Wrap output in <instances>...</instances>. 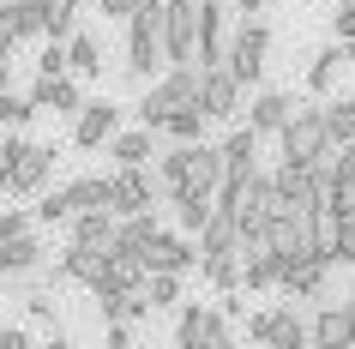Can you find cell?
<instances>
[{
  "label": "cell",
  "instance_id": "cell-1",
  "mask_svg": "<svg viewBox=\"0 0 355 349\" xmlns=\"http://www.w3.org/2000/svg\"><path fill=\"white\" fill-rule=\"evenodd\" d=\"M49 181H55V145H42L31 133H6V145H0V193L42 199Z\"/></svg>",
  "mask_w": 355,
  "mask_h": 349
},
{
  "label": "cell",
  "instance_id": "cell-2",
  "mask_svg": "<svg viewBox=\"0 0 355 349\" xmlns=\"http://www.w3.org/2000/svg\"><path fill=\"white\" fill-rule=\"evenodd\" d=\"M168 73L163 60V0H139V12L127 19V78L132 85H157Z\"/></svg>",
  "mask_w": 355,
  "mask_h": 349
},
{
  "label": "cell",
  "instance_id": "cell-3",
  "mask_svg": "<svg viewBox=\"0 0 355 349\" xmlns=\"http://www.w3.org/2000/svg\"><path fill=\"white\" fill-rule=\"evenodd\" d=\"M187 103H199V67H168L157 85H145V96L132 103V114H139V127L163 133V121L175 109H187Z\"/></svg>",
  "mask_w": 355,
  "mask_h": 349
},
{
  "label": "cell",
  "instance_id": "cell-4",
  "mask_svg": "<svg viewBox=\"0 0 355 349\" xmlns=\"http://www.w3.org/2000/svg\"><path fill=\"white\" fill-rule=\"evenodd\" d=\"M265 60H271V24L265 19H241L235 24V42H229V73L241 78V91H259Z\"/></svg>",
  "mask_w": 355,
  "mask_h": 349
},
{
  "label": "cell",
  "instance_id": "cell-5",
  "mask_svg": "<svg viewBox=\"0 0 355 349\" xmlns=\"http://www.w3.org/2000/svg\"><path fill=\"white\" fill-rule=\"evenodd\" d=\"M163 60L199 67V0H163Z\"/></svg>",
  "mask_w": 355,
  "mask_h": 349
},
{
  "label": "cell",
  "instance_id": "cell-6",
  "mask_svg": "<svg viewBox=\"0 0 355 349\" xmlns=\"http://www.w3.org/2000/svg\"><path fill=\"white\" fill-rule=\"evenodd\" d=\"M175 349H235V331H229V319L217 307L187 301L175 313Z\"/></svg>",
  "mask_w": 355,
  "mask_h": 349
},
{
  "label": "cell",
  "instance_id": "cell-7",
  "mask_svg": "<svg viewBox=\"0 0 355 349\" xmlns=\"http://www.w3.org/2000/svg\"><path fill=\"white\" fill-rule=\"evenodd\" d=\"M277 145H283V163H295V169L319 163V157L331 151V133H325V114H319V109H295V114H289V127L277 133Z\"/></svg>",
  "mask_w": 355,
  "mask_h": 349
},
{
  "label": "cell",
  "instance_id": "cell-8",
  "mask_svg": "<svg viewBox=\"0 0 355 349\" xmlns=\"http://www.w3.org/2000/svg\"><path fill=\"white\" fill-rule=\"evenodd\" d=\"M229 42H235V6L229 0H199V73L229 67Z\"/></svg>",
  "mask_w": 355,
  "mask_h": 349
},
{
  "label": "cell",
  "instance_id": "cell-9",
  "mask_svg": "<svg viewBox=\"0 0 355 349\" xmlns=\"http://www.w3.org/2000/svg\"><path fill=\"white\" fill-rule=\"evenodd\" d=\"M157 175H145V169H114L109 175V217L127 223V217H145V211H157Z\"/></svg>",
  "mask_w": 355,
  "mask_h": 349
},
{
  "label": "cell",
  "instance_id": "cell-10",
  "mask_svg": "<svg viewBox=\"0 0 355 349\" xmlns=\"http://www.w3.org/2000/svg\"><path fill=\"white\" fill-rule=\"evenodd\" d=\"M121 103H109V96H85V109L73 114V151H103L121 133Z\"/></svg>",
  "mask_w": 355,
  "mask_h": 349
},
{
  "label": "cell",
  "instance_id": "cell-11",
  "mask_svg": "<svg viewBox=\"0 0 355 349\" xmlns=\"http://www.w3.org/2000/svg\"><path fill=\"white\" fill-rule=\"evenodd\" d=\"M265 247L283 259V265H301V259H319L313 253V223L295 217V211H271V223H265Z\"/></svg>",
  "mask_w": 355,
  "mask_h": 349
},
{
  "label": "cell",
  "instance_id": "cell-12",
  "mask_svg": "<svg viewBox=\"0 0 355 349\" xmlns=\"http://www.w3.org/2000/svg\"><path fill=\"white\" fill-rule=\"evenodd\" d=\"M199 109H205L211 127L235 121V114H241V78L229 73V67H211V73H199Z\"/></svg>",
  "mask_w": 355,
  "mask_h": 349
},
{
  "label": "cell",
  "instance_id": "cell-13",
  "mask_svg": "<svg viewBox=\"0 0 355 349\" xmlns=\"http://www.w3.org/2000/svg\"><path fill=\"white\" fill-rule=\"evenodd\" d=\"M139 259H145V271H163V277H187L193 265H199V241H193V235H175V229H163V235L150 241V247H145Z\"/></svg>",
  "mask_w": 355,
  "mask_h": 349
},
{
  "label": "cell",
  "instance_id": "cell-14",
  "mask_svg": "<svg viewBox=\"0 0 355 349\" xmlns=\"http://www.w3.org/2000/svg\"><path fill=\"white\" fill-rule=\"evenodd\" d=\"M19 42H49V12L42 0H12L0 12V49H19Z\"/></svg>",
  "mask_w": 355,
  "mask_h": 349
},
{
  "label": "cell",
  "instance_id": "cell-15",
  "mask_svg": "<svg viewBox=\"0 0 355 349\" xmlns=\"http://www.w3.org/2000/svg\"><path fill=\"white\" fill-rule=\"evenodd\" d=\"M271 187H277V211H295V217H313L319 205H325V193L313 187V175L295 163H283L277 175H271Z\"/></svg>",
  "mask_w": 355,
  "mask_h": 349
},
{
  "label": "cell",
  "instance_id": "cell-16",
  "mask_svg": "<svg viewBox=\"0 0 355 349\" xmlns=\"http://www.w3.org/2000/svg\"><path fill=\"white\" fill-rule=\"evenodd\" d=\"M31 103H37V114H78L85 109V85H78L73 73L37 78V85H31Z\"/></svg>",
  "mask_w": 355,
  "mask_h": 349
},
{
  "label": "cell",
  "instance_id": "cell-17",
  "mask_svg": "<svg viewBox=\"0 0 355 349\" xmlns=\"http://www.w3.org/2000/svg\"><path fill=\"white\" fill-rule=\"evenodd\" d=\"M307 337H313V349H355V313L337 307V301H325L319 319L307 325Z\"/></svg>",
  "mask_w": 355,
  "mask_h": 349
},
{
  "label": "cell",
  "instance_id": "cell-18",
  "mask_svg": "<svg viewBox=\"0 0 355 349\" xmlns=\"http://www.w3.org/2000/svg\"><path fill=\"white\" fill-rule=\"evenodd\" d=\"M217 151H223V181H247V175H259V133H253V127H235Z\"/></svg>",
  "mask_w": 355,
  "mask_h": 349
},
{
  "label": "cell",
  "instance_id": "cell-19",
  "mask_svg": "<svg viewBox=\"0 0 355 349\" xmlns=\"http://www.w3.org/2000/svg\"><path fill=\"white\" fill-rule=\"evenodd\" d=\"M289 114H295V103L283 91H253V103H247V127L259 133V139H277L283 127H289Z\"/></svg>",
  "mask_w": 355,
  "mask_h": 349
},
{
  "label": "cell",
  "instance_id": "cell-20",
  "mask_svg": "<svg viewBox=\"0 0 355 349\" xmlns=\"http://www.w3.org/2000/svg\"><path fill=\"white\" fill-rule=\"evenodd\" d=\"M331 283V259H301V265H283V295L295 301H319Z\"/></svg>",
  "mask_w": 355,
  "mask_h": 349
},
{
  "label": "cell",
  "instance_id": "cell-21",
  "mask_svg": "<svg viewBox=\"0 0 355 349\" xmlns=\"http://www.w3.org/2000/svg\"><path fill=\"white\" fill-rule=\"evenodd\" d=\"M103 259L109 253H91V247H67V253L55 259V277H67V283H85V289H103Z\"/></svg>",
  "mask_w": 355,
  "mask_h": 349
},
{
  "label": "cell",
  "instance_id": "cell-22",
  "mask_svg": "<svg viewBox=\"0 0 355 349\" xmlns=\"http://www.w3.org/2000/svg\"><path fill=\"white\" fill-rule=\"evenodd\" d=\"M217 253H241V229H235V211H211V223L199 229V259H217Z\"/></svg>",
  "mask_w": 355,
  "mask_h": 349
},
{
  "label": "cell",
  "instance_id": "cell-23",
  "mask_svg": "<svg viewBox=\"0 0 355 349\" xmlns=\"http://www.w3.org/2000/svg\"><path fill=\"white\" fill-rule=\"evenodd\" d=\"M67 73H73L78 85L103 78V42H96L91 31H73V37H67Z\"/></svg>",
  "mask_w": 355,
  "mask_h": 349
},
{
  "label": "cell",
  "instance_id": "cell-24",
  "mask_svg": "<svg viewBox=\"0 0 355 349\" xmlns=\"http://www.w3.org/2000/svg\"><path fill=\"white\" fill-rule=\"evenodd\" d=\"M241 289H283V259L271 247H247L241 253Z\"/></svg>",
  "mask_w": 355,
  "mask_h": 349
},
{
  "label": "cell",
  "instance_id": "cell-25",
  "mask_svg": "<svg viewBox=\"0 0 355 349\" xmlns=\"http://www.w3.org/2000/svg\"><path fill=\"white\" fill-rule=\"evenodd\" d=\"M103 289H127V295H139V289H145V259H139V253H121V247H109V259H103Z\"/></svg>",
  "mask_w": 355,
  "mask_h": 349
},
{
  "label": "cell",
  "instance_id": "cell-26",
  "mask_svg": "<svg viewBox=\"0 0 355 349\" xmlns=\"http://www.w3.org/2000/svg\"><path fill=\"white\" fill-rule=\"evenodd\" d=\"M157 187H163V199H175V193L193 187V145H175V151L157 157Z\"/></svg>",
  "mask_w": 355,
  "mask_h": 349
},
{
  "label": "cell",
  "instance_id": "cell-27",
  "mask_svg": "<svg viewBox=\"0 0 355 349\" xmlns=\"http://www.w3.org/2000/svg\"><path fill=\"white\" fill-rule=\"evenodd\" d=\"M114 229H121V223H114L109 211H78V217H73V247L109 253V247H114Z\"/></svg>",
  "mask_w": 355,
  "mask_h": 349
},
{
  "label": "cell",
  "instance_id": "cell-28",
  "mask_svg": "<svg viewBox=\"0 0 355 349\" xmlns=\"http://www.w3.org/2000/svg\"><path fill=\"white\" fill-rule=\"evenodd\" d=\"M109 157H114V169H145L150 157H157V145H150V127L114 133V139H109Z\"/></svg>",
  "mask_w": 355,
  "mask_h": 349
},
{
  "label": "cell",
  "instance_id": "cell-29",
  "mask_svg": "<svg viewBox=\"0 0 355 349\" xmlns=\"http://www.w3.org/2000/svg\"><path fill=\"white\" fill-rule=\"evenodd\" d=\"M96 313H103V325H139L145 319V295H127V289H96Z\"/></svg>",
  "mask_w": 355,
  "mask_h": 349
},
{
  "label": "cell",
  "instance_id": "cell-30",
  "mask_svg": "<svg viewBox=\"0 0 355 349\" xmlns=\"http://www.w3.org/2000/svg\"><path fill=\"white\" fill-rule=\"evenodd\" d=\"M343 67H349V60H343V42H325V49L307 60V91H313V96H331Z\"/></svg>",
  "mask_w": 355,
  "mask_h": 349
},
{
  "label": "cell",
  "instance_id": "cell-31",
  "mask_svg": "<svg viewBox=\"0 0 355 349\" xmlns=\"http://www.w3.org/2000/svg\"><path fill=\"white\" fill-rule=\"evenodd\" d=\"M168 205H175V223H181V235H193V241H199V229H205L211 211H217V199H211V193H193V187H187V193H175Z\"/></svg>",
  "mask_w": 355,
  "mask_h": 349
},
{
  "label": "cell",
  "instance_id": "cell-32",
  "mask_svg": "<svg viewBox=\"0 0 355 349\" xmlns=\"http://www.w3.org/2000/svg\"><path fill=\"white\" fill-rule=\"evenodd\" d=\"M60 193L73 205V217L78 211H109V175H78V181H67Z\"/></svg>",
  "mask_w": 355,
  "mask_h": 349
},
{
  "label": "cell",
  "instance_id": "cell-33",
  "mask_svg": "<svg viewBox=\"0 0 355 349\" xmlns=\"http://www.w3.org/2000/svg\"><path fill=\"white\" fill-rule=\"evenodd\" d=\"M42 253H49V247H42L37 235H19V241L0 247V265H6V277H31V271H42Z\"/></svg>",
  "mask_w": 355,
  "mask_h": 349
},
{
  "label": "cell",
  "instance_id": "cell-34",
  "mask_svg": "<svg viewBox=\"0 0 355 349\" xmlns=\"http://www.w3.org/2000/svg\"><path fill=\"white\" fill-rule=\"evenodd\" d=\"M205 127H211V121H205V109H199V103L175 109V114L163 121V133L175 139V145H205Z\"/></svg>",
  "mask_w": 355,
  "mask_h": 349
},
{
  "label": "cell",
  "instance_id": "cell-35",
  "mask_svg": "<svg viewBox=\"0 0 355 349\" xmlns=\"http://www.w3.org/2000/svg\"><path fill=\"white\" fill-rule=\"evenodd\" d=\"M307 325H301L295 307H271V349H307Z\"/></svg>",
  "mask_w": 355,
  "mask_h": 349
},
{
  "label": "cell",
  "instance_id": "cell-36",
  "mask_svg": "<svg viewBox=\"0 0 355 349\" xmlns=\"http://www.w3.org/2000/svg\"><path fill=\"white\" fill-rule=\"evenodd\" d=\"M157 235H163V229H157V211H145V217H127L114 229V247H121V253H145Z\"/></svg>",
  "mask_w": 355,
  "mask_h": 349
},
{
  "label": "cell",
  "instance_id": "cell-37",
  "mask_svg": "<svg viewBox=\"0 0 355 349\" xmlns=\"http://www.w3.org/2000/svg\"><path fill=\"white\" fill-rule=\"evenodd\" d=\"M319 114H325V133H331V151H337V145H349V139H355V96H331V103H325Z\"/></svg>",
  "mask_w": 355,
  "mask_h": 349
},
{
  "label": "cell",
  "instance_id": "cell-38",
  "mask_svg": "<svg viewBox=\"0 0 355 349\" xmlns=\"http://www.w3.org/2000/svg\"><path fill=\"white\" fill-rule=\"evenodd\" d=\"M199 271H205V283L217 295L241 289V253H217V259H199Z\"/></svg>",
  "mask_w": 355,
  "mask_h": 349
},
{
  "label": "cell",
  "instance_id": "cell-39",
  "mask_svg": "<svg viewBox=\"0 0 355 349\" xmlns=\"http://www.w3.org/2000/svg\"><path fill=\"white\" fill-rule=\"evenodd\" d=\"M31 121H37V103H31V91H0V127L24 133Z\"/></svg>",
  "mask_w": 355,
  "mask_h": 349
},
{
  "label": "cell",
  "instance_id": "cell-40",
  "mask_svg": "<svg viewBox=\"0 0 355 349\" xmlns=\"http://www.w3.org/2000/svg\"><path fill=\"white\" fill-rule=\"evenodd\" d=\"M78 6H85V0H42V12H49V42H67L78 31Z\"/></svg>",
  "mask_w": 355,
  "mask_h": 349
},
{
  "label": "cell",
  "instance_id": "cell-41",
  "mask_svg": "<svg viewBox=\"0 0 355 349\" xmlns=\"http://www.w3.org/2000/svg\"><path fill=\"white\" fill-rule=\"evenodd\" d=\"M325 205H331L337 217H355V169L337 157V175H331V193H325Z\"/></svg>",
  "mask_w": 355,
  "mask_h": 349
},
{
  "label": "cell",
  "instance_id": "cell-42",
  "mask_svg": "<svg viewBox=\"0 0 355 349\" xmlns=\"http://www.w3.org/2000/svg\"><path fill=\"white\" fill-rule=\"evenodd\" d=\"M145 307L157 313V307H175V301H181V277H163V271H145Z\"/></svg>",
  "mask_w": 355,
  "mask_h": 349
},
{
  "label": "cell",
  "instance_id": "cell-43",
  "mask_svg": "<svg viewBox=\"0 0 355 349\" xmlns=\"http://www.w3.org/2000/svg\"><path fill=\"white\" fill-rule=\"evenodd\" d=\"M307 223H313V253H319V259H331V247H337V229H343V217H337L331 205H319V211H313Z\"/></svg>",
  "mask_w": 355,
  "mask_h": 349
},
{
  "label": "cell",
  "instance_id": "cell-44",
  "mask_svg": "<svg viewBox=\"0 0 355 349\" xmlns=\"http://www.w3.org/2000/svg\"><path fill=\"white\" fill-rule=\"evenodd\" d=\"M31 217L55 229V223H73V205H67V193H60V187H49V193L37 199V211H31Z\"/></svg>",
  "mask_w": 355,
  "mask_h": 349
},
{
  "label": "cell",
  "instance_id": "cell-45",
  "mask_svg": "<svg viewBox=\"0 0 355 349\" xmlns=\"http://www.w3.org/2000/svg\"><path fill=\"white\" fill-rule=\"evenodd\" d=\"M31 229H37V217H31L24 205H6V211H0V247L19 241V235H31Z\"/></svg>",
  "mask_w": 355,
  "mask_h": 349
},
{
  "label": "cell",
  "instance_id": "cell-46",
  "mask_svg": "<svg viewBox=\"0 0 355 349\" xmlns=\"http://www.w3.org/2000/svg\"><path fill=\"white\" fill-rule=\"evenodd\" d=\"M343 265V271H355V217H343V229H337V247H331V271Z\"/></svg>",
  "mask_w": 355,
  "mask_h": 349
},
{
  "label": "cell",
  "instance_id": "cell-47",
  "mask_svg": "<svg viewBox=\"0 0 355 349\" xmlns=\"http://www.w3.org/2000/svg\"><path fill=\"white\" fill-rule=\"evenodd\" d=\"M67 73V42H42V55H37V78H60Z\"/></svg>",
  "mask_w": 355,
  "mask_h": 349
},
{
  "label": "cell",
  "instance_id": "cell-48",
  "mask_svg": "<svg viewBox=\"0 0 355 349\" xmlns=\"http://www.w3.org/2000/svg\"><path fill=\"white\" fill-rule=\"evenodd\" d=\"M24 319H31V325H55V301L42 289H24Z\"/></svg>",
  "mask_w": 355,
  "mask_h": 349
},
{
  "label": "cell",
  "instance_id": "cell-49",
  "mask_svg": "<svg viewBox=\"0 0 355 349\" xmlns=\"http://www.w3.org/2000/svg\"><path fill=\"white\" fill-rule=\"evenodd\" d=\"M247 337L259 349H271V307H259V313H247Z\"/></svg>",
  "mask_w": 355,
  "mask_h": 349
},
{
  "label": "cell",
  "instance_id": "cell-50",
  "mask_svg": "<svg viewBox=\"0 0 355 349\" xmlns=\"http://www.w3.org/2000/svg\"><path fill=\"white\" fill-rule=\"evenodd\" d=\"M349 37H355V0L331 12V42H349Z\"/></svg>",
  "mask_w": 355,
  "mask_h": 349
},
{
  "label": "cell",
  "instance_id": "cell-51",
  "mask_svg": "<svg viewBox=\"0 0 355 349\" xmlns=\"http://www.w3.org/2000/svg\"><path fill=\"white\" fill-rule=\"evenodd\" d=\"M0 349H37L31 325H0Z\"/></svg>",
  "mask_w": 355,
  "mask_h": 349
},
{
  "label": "cell",
  "instance_id": "cell-52",
  "mask_svg": "<svg viewBox=\"0 0 355 349\" xmlns=\"http://www.w3.org/2000/svg\"><path fill=\"white\" fill-rule=\"evenodd\" d=\"M96 12H103V19H114V24H127L132 12H139V0H96Z\"/></svg>",
  "mask_w": 355,
  "mask_h": 349
},
{
  "label": "cell",
  "instance_id": "cell-53",
  "mask_svg": "<svg viewBox=\"0 0 355 349\" xmlns=\"http://www.w3.org/2000/svg\"><path fill=\"white\" fill-rule=\"evenodd\" d=\"M103 349H139L132 343V325H103Z\"/></svg>",
  "mask_w": 355,
  "mask_h": 349
},
{
  "label": "cell",
  "instance_id": "cell-54",
  "mask_svg": "<svg viewBox=\"0 0 355 349\" xmlns=\"http://www.w3.org/2000/svg\"><path fill=\"white\" fill-rule=\"evenodd\" d=\"M217 313H223L229 325H235V319H241V313H247V301H241V289H229L223 301H217Z\"/></svg>",
  "mask_w": 355,
  "mask_h": 349
},
{
  "label": "cell",
  "instance_id": "cell-55",
  "mask_svg": "<svg viewBox=\"0 0 355 349\" xmlns=\"http://www.w3.org/2000/svg\"><path fill=\"white\" fill-rule=\"evenodd\" d=\"M229 6H235L241 19H259V12H265V0H229Z\"/></svg>",
  "mask_w": 355,
  "mask_h": 349
},
{
  "label": "cell",
  "instance_id": "cell-56",
  "mask_svg": "<svg viewBox=\"0 0 355 349\" xmlns=\"http://www.w3.org/2000/svg\"><path fill=\"white\" fill-rule=\"evenodd\" d=\"M37 349H73V343H67V337L55 331V337H49V343H37Z\"/></svg>",
  "mask_w": 355,
  "mask_h": 349
},
{
  "label": "cell",
  "instance_id": "cell-57",
  "mask_svg": "<svg viewBox=\"0 0 355 349\" xmlns=\"http://www.w3.org/2000/svg\"><path fill=\"white\" fill-rule=\"evenodd\" d=\"M343 60H349V67H355V37H349V42H343Z\"/></svg>",
  "mask_w": 355,
  "mask_h": 349
},
{
  "label": "cell",
  "instance_id": "cell-58",
  "mask_svg": "<svg viewBox=\"0 0 355 349\" xmlns=\"http://www.w3.org/2000/svg\"><path fill=\"white\" fill-rule=\"evenodd\" d=\"M343 163H349V169H355V139H349V145H343Z\"/></svg>",
  "mask_w": 355,
  "mask_h": 349
},
{
  "label": "cell",
  "instance_id": "cell-59",
  "mask_svg": "<svg viewBox=\"0 0 355 349\" xmlns=\"http://www.w3.org/2000/svg\"><path fill=\"white\" fill-rule=\"evenodd\" d=\"M343 307H349V313H355V289H349V301H343Z\"/></svg>",
  "mask_w": 355,
  "mask_h": 349
},
{
  "label": "cell",
  "instance_id": "cell-60",
  "mask_svg": "<svg viewBox=\"0 0 355 349\" xmlns=\"http://www.w3.org/2000/svg\"><path fill=\"white\" fill-rule=\"evenodd\" d=\"M6 6H12V0H0V12H6Z\"/></svg>",
  "mask_w": 355,
  "mask_h": 349
},
{
  "label": "cell",
  "instance_id": "cell-61",
  "mask_svg": "<svg viewBox=\"0 0 355 349\" xmlns=\"http://www.w3.org/2000/svg\"><path fill=\"white\" fill-rule=\"evenodd\" d=\"M337 6H349V0H337Z\"/></svg>",
  "mask_w": 355,
  "mask_h": 349
},
{
  "label": "cell",
  "instance_id": "cell-62",
  "mask_svg": "<svg viewBox=\"0 0 355 349\" xmlns=\"http://www.w3.org/2000/svg\"><path fill=\"white\" fill-rule=\"evenodd\" d=\"M307 349H313V343H307Z\"/></svg>",
  "mask_w": 355,
  "mask_h": 349
}]
</instances>
